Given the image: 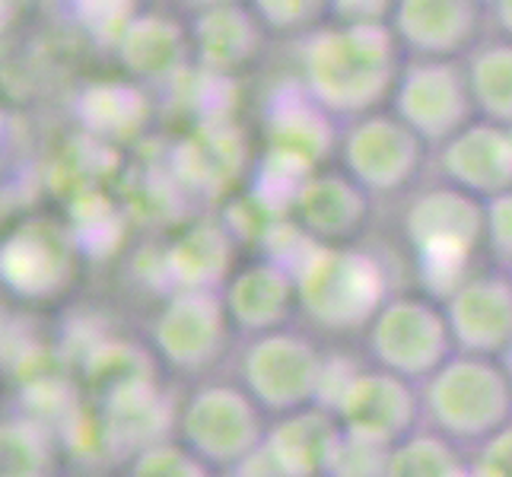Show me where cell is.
Segmentation results:
<instances>
[{"label": "cell", "mask_w": 512, "mask_h": 477, "mask_svg": "<svg viewBox=\"0 0 512 477\" xmlns=\"http://www.w3.org/2000/svg\"><path fill=\"white\" fill-rule=\"evenodd\" d=\"M303 90L338 118H366L395 93L398 39L392 26H322L303 42Z\"/></svg>", "instance_id": "cell-1"}, {"label": "cell", "mask_w": 512, "mask_h": 477, "mask_svg": "<svg viewBox=\"0 0 512 477\" xmlns=\"http://www.w3.org/2000/svg\"><path fill=\"white\" fill-rule=\"evenodd\" d=\"M296 299L315 325L325 331H360L392 299L385 264L357 245L315 242L293 268Z\"/></svg>", "instance_id": "cell-2"}, {"label": "cell", "mask_w": 512, "mask_h": 477, "mask_svg": "<svg viewBox=\"0 0 512 477\" xmlns=\"http://www.w3.org/2000/svg\"><path fill=\"white\" fill-rule=\"evenodd\" d=\"M404 236L423 284L449 299L471 277V255L484 242V201L449 182L423 188L404 210Z\"/></svg>", "instance_id": "cell-3"}, {"label": "cell", "mask_w": 512, "mask_h": 477, "mask_svg": "<svg viewBox=\"0 0 512 477\" xmlns=\"http://www.w3.org/2000/svg\"><path fill=\"white\" fill-rule=\"evenodd\" d=\"M423 414L458 446H484L512 423V379L500 360L455 357L420 385Z\"/></svg>", "instance_id": "cell-4"}, {"label": "cell", "mask_w": 512, "mask_h": 477, "mask_svg": "<svg viewBox=\"0 0 512 477\" xmlns=\"http://www.w3.org/2000/svg\"><path fill=\"white\" fill-rule=\"evenodd\" d=\"M268 414L242 385L210 382L194 392L179 414L182 446L210 468L249 465L268 436Z\"/></svg>", "instance_id": "cell-5"}, {"label": "cell", "mask_w": 512, "mask_h": 477, "mask_svg": "<svg viewBox=\"0 0 512 477\" xmlns=\"http://www.w3.org/2000/svg\"><path fill=\"white\" fill-rule=\"evenodd\" d=\"M366 341L379 369L414 385L436 376L458 353L446 309L427 296H392L366 328Z\"/></svg>", "instance_id": "cell-6"}, {"label": "cell", "mask_w": 512, "mask_h": 477, "mask_svg": "<svg viewBox=\"0 0 512 477\" xmlns=\"http://www.w3.org/2000/svg\"><path fill=\"white\" fill-rule=\"evenodd\" d=\"M242 388L249 392L264 414L287 417L319 404L325 357L306 334L290 328L252 338L242 353Z\"/></svg>", "instance_id": "cell-7"}, {"label": "cell", "mask_w": 512, "mask_h": 477, "mask_svg": "<svg viewBox=\"0 0 512 477\" xmlns=\"http://www.w3.org/2000/svg\"><path fill=\"white\" fill-rule=\"evenodd\" d=\"M392 112L423 144H449L478 118L465 64L430 58H414L411 64H404L392 93Z\"/></svg>", "instance_id": "cell-8"}, {"label": "cell", "mask_w": 512, "mask_h": 477, "mask_svg": "<svg viewBox=\"0 0 512 477\" xmlns=\"http://www.w3.org/2000/svg\"><path fill=\"white\" fill-rule=\"evenodd\" d=\"M423 414L420 388L388 369H357L344 395L334 404L344 439L366 449L388 452L417 433Z\"/></svg>", "instance_id": "cell-9"}, {"label": "cell", "mask_w": 512, "mask_h": 477, "mask_svg": "<svg viewBox=\"0 0 512 477\" xmlns=\"http://www.w3.org/2000/svg\"><path fill=\"white\" fill-rule=\"evenodd\" d=\"M427 144L395 112H373L350 121L341 137L344 172L366 194H392L408 188L423 166Z\"/></svg>", "instance_id": "cell-10"}, {"label": "cell", "mask_w": 512, "mask_h": 477, "mask_svg": "<svg viewBox=\"0 0 512 477\" xmlns=\"http://www.w3.org/2000/svg\"><path fill=\"white\" fill-rule=\"evenodd\" d=\"M229 315L220 293H172L153 322V347L179 373L210 369L226 350Z\"/></svg>", "instance_id": "cell-11"}, {"label": "cell", "mask_w": 512, "mask_h": 477, "mask_svg": "<svg viewBox=\"0 0 512 477\" xmlns=\"http://www.w3.org/2000/svg\"><path fill=\"white\" fill-rule=\"evenodd\" d=\"M344 452V430L331 411L312 404L277 417L268 427L258 458L271 477H334Z\"/></svg>", "instance_id": "cell-12"}, {"label": "cell", "mask_w": 512, "mask_h": 477, "mask_svg": "<svg viewBox=\"0 0 512 477\" xmlns=\"http://www.w3.org/2000/svg\"><path fill=\"white\" fill-rule=\"evenodd\" d=\"M443 309L458 353L500 360L512 344V274H471Z\"/></svg>", "instance_id": "cell-13"}, {"label": "cell", "mask_w": 512, "mask_h": 477, "mask_svg": "<svg viewBox=\"0 0 512 477\" xmlns=\"http://www.w3.org/2000/svg\"><path fill=\"white\" fill-rule=\"evenodd\" d=\"M446 182L490 201L512 191V128L474 118L471 125L439 147Z\"/></svg>", "instance_id": "cell-14"}, {"label": "cell", "mask_w": 512, "mask_h": 477, "mask_svg": "<svg viewBox=\"0 0 512 477\" xmlns=\"http://www.w3.org/2000/svg\"><path fill=\"white\" fill-rule=\"evenodd\" d=\"M481 10L471 0H401L392 10L395 39L417 58L455 61L474 42Z\"/></svg>", "instance_id": "cell-15"}, {"label": "cell", "mask_w": 512, "mask_h": 477, "mask_svg": "<svg viewBox=\"0 0 512 477\" xmlns=\"http://www.w3.org/2000/svg\"><path fill=\"white\" fill-rule=\"evenodd\" d=\"M220 296L229 322L255 334V338L271 331H284L293 309L299 306L293 271L277 264L274 258H261L249 264V268L236 271Z\"/></svg>", "instance_id": "cell-16"}, {"label": "cell", "mask_w": 512, "mask_h": 477, "mask_svg": "<svg viewBox=\"0 0 512 477\" xmlns=\"http://www.w3.org/2000/svg\"><path fill=\"white\" fill-rule=\"evenodd\" d=\"M268 156L280 159V163L296 166L303 172H315V166L328 159L334 144L341 147L338 128H334V118L315 102L303 86L299 93H284L268 112Z\"/></svg>", "instance_id": "cell-17"}, {"label": "cell", "mask_w": 512, "mask_h": 477, "mask_svg": "<svg viewBox=\"0 0 512 477\" xmlns=\"http://www.w3.org/2000/svg\"><path fill=\"white\" fill-rule=\"evenodd\" d=\"M293 214L309 239L341 245L366 223L369 194L347 172H312L296 194Z\"/></svg>", "instance_id": "cell-18"}, {"label": "cell", "mask_w": 512, "mask_h": 477, "mask_svg": "<svg viewBox=\"0 0 512 477\" xmlns=\"http://www.w3.org/2000/svg\"><path fill=\"white\" fill-rule=\"evenodd\" d=\"M4 284L23 299H48L64 290L70 258L58 233L48 226H23L4 242L0 252Z\"/></svg>", "instance_id": "cell-19"}, {"label": "cell", "mask_w": 512, "mask_h": 477, "mask_svg": "<svg viewBox=\"0 0 512 477\" xmlns=\"http://www.w3.org/2000/svg\"><path fill=\"white\" fill-rule=\"evenodd\" d=\"M191 42L204 67L233 70L261 48V20L239 4H217L194 16Z\"/></svg>", "instance_id": "cell-20"}, {"label": "cell", "mask_w": 512, "mask_h": 477, "mask_svg": "<svg viewBox=\"0 0 512 477\" xmlns=\"http://www.w3.org/2000/svg\"><path fill=\"white\" fill-rule=\"evenodd\" d=\"M229 264H233V242L220 226H191L172 242L169 274L179 290L217 293L229 284Z\"/></svg>", "instance_id": "cell-21"}, {"label": "cell", "mask_w": 512, "mask_h": 477, "mask_svg": "<svg viewBox=\"0 0 512 477\" xmlns=\"http://www.w3.org/2000/svg\"><path fill=\"white\" fill-rule=\"evenodd\" d=\"M118 55L137 77H166L185 55V32L160 13L134 16L118 35Z\"/></svg>", "instance_id": "cell-22"}, {"label": "cell", "mask_w": 512, "mask_h": 477, "mask_svg": "<svg viewBox=\"0 0 512 477\" xmlns=\"http://www.w3.org/2000/svg\"><path fill=\"white\" fill-rule=\"evenodd\" d=\"M474 112L493 125L512 128V42L490 39L465 61Z\"/></svg>", "instance_id": "cell-23"}, {"label": "cell", "mask_w": 512, "mask_h": 477, "mask_svg": "<svg viewBox=\"0 0 512 477\" xmlns=\"http://www.w3.org/2000/svg\"><path fill=\"white\" fill-rule=\"evenodd\" d=\"M382 477H474L465 449L436 430H417L388 449Z\"/></svg>", "instance_id": "cell-24"}, {"label": "cell", "mask_w": 512, "mask_h": 477, "mask_svg": "<svg viewBox=\"0 0 512 477\" xmlns=\"http://www.w3.org/2000/svg\"><path fill=\"white\" fill-rule=\"evenodd\" d=\"M0 477H55V446L39 420L10 417L0 430Z\"/></svg>", "instance_id": "cell-25"}, {"label": "cell", "mask_w": 512, "mask_h": 477, "mask_svg": "<svg viewBox=\"0 0 512 477\" xmlns=\"http://www.w3.org/2000/svg\"><path fill=\"white\" fill-rule=\"evenodd\" d=\"M128 477H214V468L182 443H156L134 455Z\"/></svg>", "instance_id": "cell-26"}, {"label": "cell", "mask_w": 512, "mask_h": 477, "mask_svg": "<svg viewBox=\"0 0 512 477\" xmlns=\"http://www.w3.org/2000/svg\"><path fill=\"white\" fill-rule=\"evenodd\" d=\"M484 242L497 261L512 268V191L484 201Z\"/></svg>", "instance_id": "cell-27"}, {"label": "cell", "mask_w": 512, "mask_h": 477, "mask_svg": "<svg viewBox=\"0 0 512 477\" xmlns=\"http://www.w3.org/2000/svg\"><path fill=\"white\" fill-rule=\"evenodd\" d=\"M471 471L474 477H512V423L478 446L471 458Z\"/></svg>", "instance_id": "cell-28"}, {"label": "cell", "mask_w": 512, "mask_h": 477, "mask_svg": "<svg viewBox=\"0 0 512 477\" xmlns=\"http://www.w3.org/2000/svg\"><path fill=\"white\" fill-rule=\"evenodd\" d=\"M315 10H319L315 4H271V0H264V4L255 7V16L274 29H293V26H306L315 16Z\"/></svg>", "instance_id": "cell-29"}, {"label": "cell", "mask_w": 512, "mask_h": 477, "mask_svg": "<svg viewBox=\"0 0 512 477\" xmlns=\"http://www.w3.org/2000/svg\"><path fill=\"white\" fill-rule=\"evenodd\" d=\"M493 20H497L503 39L512 42V0H500V4H493Z\"/></svg>", "instance_id": "cell-30"}, {"label": "cell", "mask_w": 512, "mask_h": 477, "mask_svg": "<svg viewBox=\"0 0 512 477\" xmlns=\"http://www.w3.org/2000/svg\"><path fill=\"white\" fill-rule=\"evenodd\" d=\"M500 363H503V369H506V373H509V379H512V344L506 347V353H503V357H500Z\"/></svg>", "instance_id": "cell-31"}, {"label": "cell", "mask_w": 512, "mask_h": 477, "mask_svg": "<svg viewBox=\"0 0 512 477\" xmlns=\"http://www.w3.org/2000/svg\"><path fill=\"white\" fill-rule=\"evenodd\" d=\"M509 274H512V268H509Z\"/></svg>", "instance_id": "cell-32"}]
</instances>
